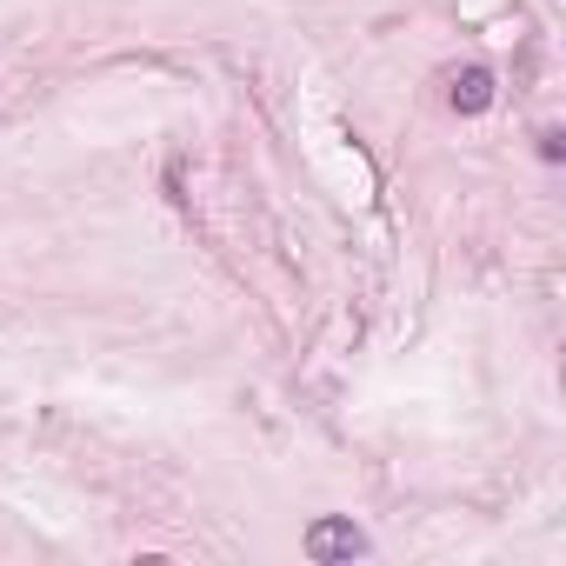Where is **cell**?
I'll use <instances>...</instances> for the list:
<instances>
[{
    "mask_svg": "<svg viewBox=\"0 0 566 566\" xmlns=\"http://www.w3.org/2000/svg\"><path fill=\"white\" fill-rule=\"evenodd\" d=\"M447 101H453L460 114H480V107L493 101V74H486V67H453V74H447Z\"/></svg>",
    "mask_w": 566,
    "mask_h": 566,
    "instance_id": "cell-1",
    "label": "cell"
},
{
    "mask_svg": "<svg viewBox=\"0 0 566 566\" xmlns=\"http://www.w3.org/2000/svg\"><path fill=\"white\" fill-rule=\"evenodd\" d=\"M360 546H367V539H360L347 520H321V526L307 533V553H314V559H354Z\"/></svg>",
    "mask_w": 566,
    "mask_h": 566,
    "instance_id": "cell-2",
    "label": "cell"
}]
</instances>
